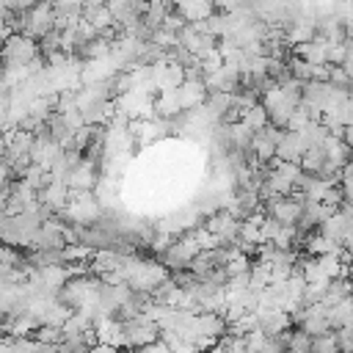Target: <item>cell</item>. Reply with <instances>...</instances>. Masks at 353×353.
I'll use <instances>...</instances> for the list:
<instances>
[{"label":"cell","instance_id":"4316f807","mask_svg":"<svg viewBox=\"0 0 353 353\" xmlns=\"http://www.w3.org/2000/svg\"><path fill=\"white\" fill-rule=\"evenodd\" d=\"M215 8L223 11V14H232V11L243 8V0H215Z\"/></svg>","mask_w":353,"mask_h":353},{"label":"cell","instance_id":"3957f363","mask_svg":"<svg viewBox=\"0 0 353 353\" xmlns=\"http://www.w3.org/2000/svg\"><path fill=\"white\" fill-rule=\"evenodd\" d=\"M50 30H55V6L52 0H39L30 11H25V36L39 41Z\"/></svg>","mask_w":353,"mask_h":353},{"label":"cell","instance_id":"7402d4cb","mask_svg":"<svg viewBox=\"0 0 353 353\" xmlns=\"http://www.w3.org/2000/svg\"><path fill=\"white\" fill-rule=\"evenodd\" d=\"M309 353H339V345L334 339V331L331 334H320V336H312V350Z\"/></svg>","mask_w":353,"mask_h":353},{"label":"cell","instance_id":"4dcf8cb0","mask_svg":"<svg viewBox=\"0 0 353 353\" xmlns=\"http://www.w3.org/2000/svg\"><path fill=\"white\" fill-rule=\"evenodd\" d=\"M94 3H105V0H94Z\"/></svg>","mask_w":353,"mask_h":353},{"label":"cell","instance_id":"ac0fdd59","mask_svg":"<svg viewBox=\"0 0 353 353\" xmlns=\"http://www.w3.org/2000/svg\"><path fill=\"white\" fill-rule=\"evenodd\" d=\"M328 83H331L334 88H339L342 94L353 97V77L347 74L345 66H331V77H328Z\"/></svg>","mask_w":353,"mask_h":353},{"label":"cell","instance_id":"30bf717a","mask_svg":"<svg viewBox=\"0 0 353 353\" xmlns=\"http://www.w3.org/2000/svg\"><path fill=\"white\" fill-rule=\"evenodd\" d=\"M39 199L47 201L55 212H61L69 204V199H72V188L66 185V179H52L44 190H39Z\"/></svg>","mask_w":353,"mask_h":353},{"label":"cell","instance_id":"1f68e13d","mask_svg":"<svg viewBox=\"0 0 353 353\" xmlns=\"http://www.w3.org/2000/svg\"><path fill=\"white\" fill-rule=\"evenodd\" d=\"M199 353H207V350H199Z\"/></svg>","mask_w":353,"mask_h":353},{"label":"cell","instance_id":"9a60e30c","mask_svg":"<svg viewBox=\"0 0 353 353\" xmlns=\"http://www.w3.org/2000/svg\"><path fill=\"white\" fill-rule=\"evenodd\" d=\"M97 248H91L88 243H66L63 245V259L66 265H74V262H88L94 256Z\"/></svg>","mask_w":353,"mask_h":353},{"label":"cell","instance_id":"603a6c76","mask_svg":"<svg viewBox=\"0 0 353 353\" xmlns=\"http://www.w3.org/2000/svg\"><path fill=\"white\" fill-rule=\"evenodd\" d=\"M334 339L339 345V353H353V323L334 328Z\"/></svg>","mask_w":353,"mask_h":353},{"label":"cell","instance_id":"484cf974","mask_svg":"<svg viewBox=\"0 0 353 353\" xmlns=\"http://www.w3.org/2000/svg\"><path fill=\"white\" fill-rule=\"evenodd\" d=\"M135 353H174L163 339H157V342H152V345H143V347H138Z\"/></svg>","mask_w":353,"mask_h":353},{"label":"cell","instance_id":"5b68a950","mask_svg":"<svg viewBox=\"0 0 353 353\" xmlns=\"http://www.w3.org/2000/svg\"><path fill=\"white\" fill-rule=\"evenodd\" d=\"M262 210H265V215L276 218L279 223H298L301 212H303V201L295 196H276L273 201L262 204Z\"/></svg>","mask_w":353,"mask_h":353},{"label":"cell","instance_id":"7c38bea8","mask_svg":"<svg viewBox=\"0 0 353 353\" xmlns=\"http://www.w3.org/2000/svg\"><path fill=\"white\" fill-rule=\"evenodd\" d=\"M97 342L110 347H124V325L113 317H105L97 323Z\"/></svg>","mask_w":353,"mask_h":353},{"label":"cell","instance_id":"f1b7e54d","mask_svg":"<svg viewBox=\"0 0 353 353\" xmlns=\"http://www.w3.org/2000/svg\"><path fill=\"white\" fill-rule=\"evenodd\" d=\"M11 33H14V30H11V28H8V22H6L3 17H0V44H3V41H6V39H8Z\"/></svg>","mask_w":353,"mask_h":353},{"label":"cell","instance_id":"f546056e","mask_svg":"<svg viewBox=\"0 0 353 353\" xmlns=\"http://www.w3.org/2000/svg\"><path fill=\"white\" fill-rule=\"evenodd\" d=\"M345 69H347V74L353 77V61H347V63H345Z\"/></svg>","mask_w":353,"mask_h":353},{"label":"cell","instance_id":"277c9868","mask_svg":"<svg viewBox=\"0 0 353 353\" xmlns=\"http://www.w3.org/2000/svg\"><path fill=\"white\" fill-rule=\"evenodd\" d=\"M99 179H102L99 176V160H91V157L83 154V160L72 165V171L66 176V185L72 190H97Z\"/></svg>","mask_w":353,"mask_h":353},{"label":"cell","instance_id":"7a4b0ae2","mask_svg":"<svg viewBox=\"0 0 353 353\" xmlns=\"http://www.w3.org/2000/svg\"><path fill=\"white\" fill-rule=\"evenodd\" d=\"M124 325V347L127 350H138L143 345H152L160 339V325L154 320H149L146 314H138L132 317L130 323H121Z\"/></svg>","mask_w":353,"mask_h":353},{"label":"cell","instance_id":"e0dca14e","mask_svg":"<svg viewBox=\"0 0 353 353\" xmlns=\"http://www.w3.org/2000/svg\"><path fill=\"white\" fill-rule=\"evenodd\" d=\"M287 66H290V74L295 77V80H301V83H309L312 80V63L306 61V58H301V55H290L287 58Z\"/></svg>","mask_w":353,"mask_h":353},{"label":"cell","instance_id":"d6986e66","mask_svg":"<svg viewBox=\"0 0 353 353\" xmlns=\"http://www.w3.org/2000/svg\"><path fill=\"white\" fill-rule=\"evenodd\" d=\"M314 121V116L309 113V108H303V105H298L292 113H290V121H287V130H292V132H301V130H306L309 124Z\"/></svg>","mask_w":353,"mask_h":353},{"label":"cell","instance_id":"2e32d148","mask_svg":"<svg viewBox=\"0 0 353 353\" xmlns=\"http://www.w3.org/2000/svg\"><path fill=\"white\" fill-rule=\"evenodd\" d=\"M287 350H292V353H309V350H312V334L303 331L301 325H298V328H290Z\"/></svg>","mask_w":353,"mask_h":353},{"label":"cell","instance_id":"d4e9b609","mask_svg":"<svg viewBox=\"0 0 353 353\" xmlns=\"http://www.w3.org/2000/svg\"><path fill=\"white\" fill-rule=\"evenodd\" d=\"M328 63H331V66H345V63H347L345 41H342V44H328Z\"/></svg>","mask_w":353,"mask_h":353},{"label":"cell","instance_id":"4fadbf2b","mask_svg":"<svg viewBox=\"0 0 353 353\" xmlns=\"http://www.w3.org/2000/svg\"><path fill=\"white\" fill-rule=\"evenodd\" d=\"M298 163H301V168H303L306 174H323V168H325V163H328V154H325L323 146H309Z\"/></svg>","mask_w":353,"mask_h":353},{"label":"cell","instance_id":"ffe728a7","mask_svg":"<svg viewBox=\"0 0 353 353\" xmlns=\"http://www.w3.org/2000/svg\"><path fill=\"white\" fill-rule=\"evenodd\" d=\"M30 336H33L36 342H47V345H61V342H63V331H61V325H39Z\"/></svg>","mask_w":353,"mask_h":353},{"label":"cell","instance_id":"5bb4252c","mask_svg":"<svg viewBox=\"0 0 353 353\" xmlns=\"http://www.w3.org/2000/svg\"><path fill=\"white\" fill-rule=\"evenodd\" d=\"M240 121H243V124H248L254 132L270 124V119H268V110H265V105H262V102H256V105L245 108V110L240 113Z\"/></svg>","mask_w":353,"mask_h":353},{"label":"cell","instance_id":"ba28073f","mask_svg":"<svg viewBox=\"0 0 353 353\" xmlns=\"http://www.w3.org/2000/svg\"><path fill=\"white\" fill-rule=\"evenodd\" d=\"M306 149H309V143L303 141V135H301V132L284 130L281 141L276 143V157H279V160H292V163H298V160L303 157V152H306Z\"/></svg>","mask_w":353,"mask_h":353},{"label":"cell","instance_id":"8992f818","mask_svg":"<svg viewBox=\"0 0 353 353\" xmlns=\"http://www.w3.org/2000/svg\"><path fill=\"white\" fill-rule=\"evenodd\" d=\"M256 320H259V328L268 334V336H276V334H284L292 328V314L284 312V309H262L256 306Z\"/></svg>","mask_w":353,"mask_h":353},{"label":"cell","instance_id":"cb8c5ba5","mask_svg":"<svg viewBox=\"0 0 353 353\" xmlns=\"http://www.w3.org/2000/svg\"><path fill=\"white\" fill-rule=\"evenodd\" d=\"M223 268H226L229 276H240V273H248V270H251V259H248V254H240V256L229 259Z\"/></svg>","mask_w":353,"mask_h":353},{"label":"cell","instance_id":"52a82bcc","mask_svg":"<svg viewBox=\"0 0 353 353\" xmlns=\"http://www.w3.org/2000/svg\"><path fill=\"white\" fill-rule=\"evenodd\" d=\"M176 94H179V105H182V110H193V108H199V105L207 102L210 88H207L204 80H188V77H185L182 85L176 88Z\"/></svg>","mask_w":353,"mask_h":353},{"label":"cell","instance_id":"9c48e42d","mask_svg":"<svg viewBox=\"0 0 353 353\" xmlns=\"http://www.w3.org/2000/svg\"><path fill=\"white\" fill-rule=\"evenodd\" d=\"M174 8L185 17V22H201V19H207L218 11L215 0H176Z\"/></svg>","mask_w":353,"mask_h":353},{"label":"cell","instance_id":"6da1fadb","mask_svg":"<svg viewBox=\"0 0 353 353\" xmlns=\"http://www.w3.org/2000/svg\"><path fill=\"white\" fill-rule=\"evenodd\" d=\"M39 52V41L25 36V33H11L3 44H0V58L3 63H17V66H28L30 61H36Z\"/></svg>","mask_w":353,"mask_h":353},{"label":"cell","instance_id":"44dd1931","mask_svg":"<svg viewBox=\"0 0 353 353\" xmlns=\"http://www.w3.org/2000/svg\"><path fill=\"white\" fill-rule=\"evenodd\" d=\"M58 50H63V39H61V30H50L47 36H41L39 39V52L47 58V55H52V52H58Z\"/></svg>","mask_w":353,"mask_h":353},{"label":"cell","instance_id":"83f0119b","mask_svg":"<svg viewBox=\"0 0 353 353\" xmlns=\"http://www.w3.org/2000/svg\"><path fill=\"white\" fill-rule=\"evenodd\" d=\"M342 141H345V146L353 152V124H347V127H342V135H339Z\"/></svg>","mask_w":353,"mask_h":353},{"label":"cell","instance_id":"8fae6325","mask_svg":"<svg viewBox=\"0 0 353 353\" xmlns=\"http://www.w3.org/2000/svg\"><path fill=\"white\" fill-rule=\"evenodd\" d=\"M119 268H121V254H116L113 248H97L94 256H91V265H88V270L97 273L99 279L119 270Z\"/></svg>","mask_w":353,"mask_h":353}]
</instances>
